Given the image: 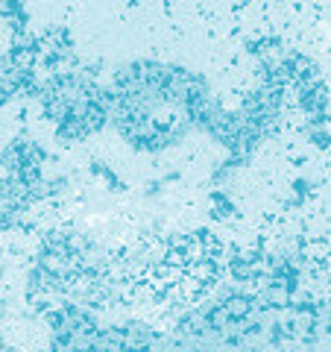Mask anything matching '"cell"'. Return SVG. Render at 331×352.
<instances>
[{"instance_id": "1", "label": "cell", "mask_w": 331, "mask_h": 352, "mask_svg": "<svg viewBox=\"0 0 331 352\" xmlns=\"http://www.w3.org/2000/svg\"><path fill=\"white\" fill-rule=\"evenodd\" d=\"M0 252H3V250H0Z\"/></svg>"}]
</instances>
